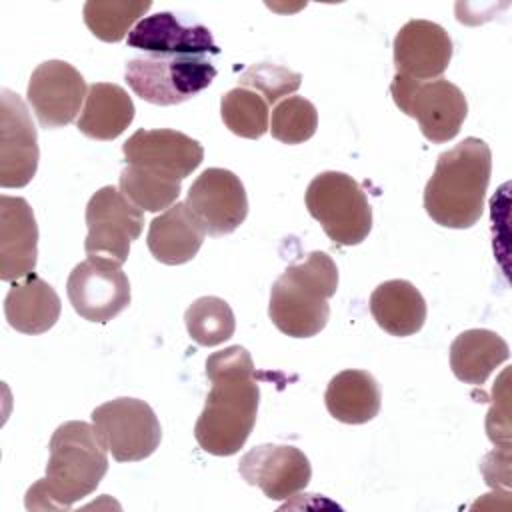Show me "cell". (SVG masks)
I'll list each match as a JSON object with an SVG mask.
<instances>
[{
	"label": "cell",
	"instance_id": "1",
	"mask_svg": "<svg viewBox=\"0 0 512 512\" xmlns=\"http://www.w3.org/2000/svg\"><path fill=\"white\" fill-rule=\"evenodd\" d=\"M212 388L196 420L200 448L214 456H232L248 440L258 414L260 388L248 350L240 344L214 352L206 360Z\"/></svg>",
	"mask_w": 512,
	"mask_h": 512
},
{
	"label": "cell",
	"instance_id": "2",
	"mask_svg": "<svg viewBox=\"0 0 512 512\" xmlns=\"http://www.w3.org/2000/svg\"><path fill=\"white\" fill-rule=\"evenodd\" d=\"M48 448L46 476L26 492L28 510H68L90 496L108 472V450L88 422L60 424Z\"/></svg>",
	"mask_w": 512,
	"mask_h": 512
},
{
	"label": "cell",
	"instance_id": "3",
	"mask_svg": "<svg viewBox=\"0 0 512 512\" xmlns=\"http://www.w3.org/2000/svg\"><path fill=\"white\" fill-rule=\"evenodd\" d=\"M490 172L492 152L480 138L468 136L442 152L424 188L428 216L444 228L464 230L474 226L482 216Z\"/></svg>",
	"mask_w": 512,
	"mask_h": 512
},
{
	"label": "cell",
	"instance_id": "4",
	"mask_svg": "<svg viewBox=\"0 0 512 512\" xmlns=\"http://www.w3.org/2000/svg\"><path fill=\"white\" fill-rule=\"evenodd\" d=\"M338 268L326 252H310L288 266L272 284L268 316L272 324L292 336H316L328 322V298L336 294Z\"/></svg>",
	"mask_w": 512,
	"mask_h": 512
},
{
	"label": "cell",
	"instance_id": "5",
	"mask_svg": "<svg viewBox=\"0 0 512 512\" xmlns=\"http://www.w3.org/2000/svg\"><path fill=\"white\" fill-rule=\"evenodd\" d=\"M306 208L326 236L340 246L360 244L372 228V208L360 184L336 170L318 174L306 190Z\"/></svg>",
	"mask_w": 512,
	"mask_h": 512
},
{
	"label": "cell",
	"instance_id": "6",
	"mask_svg": "<svg viewBox=\"0 0 512 512\" xmlns=\"http://www.w3.org/2000/svg\"><path fill=\"white\" fill-rule=\"evenodd\" d=\"M216 68L204 56H140L126 62L124 78L144 102L182 104L212 84Z\"/></svg>",
	"mask_w": 512,
	"mask_h": 512
},
{
	"label": "cell",
	"instance_id": "7",
	"mask_svg": "<svg viewBox=\"0 0 512 512\" xmlns=\"http://www.w3.org/2000/svg\"><path fill=\"white\" fill-rule=\"evenodd\" d=\"M390 94L406 116L416 118L422 134L434 144L452 140L468 114L464 92L444 78L422 82L396 74Z\"/></svg>",
	"mask_w": 512,
	"mask_h": 512
},
{
	"label": "cell",
	"instance_id": "8",
	"mask_svg": "<svg viewBox=\"0 0 512 512\" xmlns=\"http://www.w3.org/2000/svg\"><path fill=\"white\" fill-rule=\"evenodd\" d=\"M92 426L118 462H138L148 458L162 440L160 422L144 400L114 398L92 412Z\"/></svg>",
	"mask_w": 512,
	"mask_h": 512
},
{
	"label": "cell",
	"instance_id": "9",
	"mask_svg": "<svg viewBox=\"0 0 512 512\" xmlns=\"http://www.w3.org/2000/svg\"><path fill=\"white\" fill-rule=\"evenodd\" d=\"M66 294L84 320L106 324L130 304V282L120 264L108 256H88L76 264Z\"/></svg>",
	"mask_w": 512,
	"mask_h": 512
},
{
	"label": "cell",
	"instance_id": "10",
	"mask_svg": "<svg viewBox=\"0 0 512 512\" xmlns=\"http://www.w3.org/2000/svg\"><path fill=\"white\" fill-rule=\"evenodd\" d=\"M88 234L84 250L88 256H108L118 264L128 260L130 244L142 234L144 216L120 190L104 186L86 204Z\"/></svg>",
	"mask_w": 512,
	"mask_h": 512
},
{
	"label": "cell",
	"instance_id": "11",
	"mask_svg": "<svg viewBox=\"0 0 512 512\" xmlns=\"http://www.w3.org/2000/svg\"><path fill=\"white\" fill-rule=\"evenodd\" d=\"M38 134L24 100L12 92H0V186L22 188L38 170Z\"/></svg>",
	"mask_w": 512,
	"mask_h": 512
},
{
	"label": "cell",
	"instance_id": "12",
	"mask_svg": "<svg viewBox=\"0 0 512 512\" xmlns=\"http://www.w3.org/2000/svg\"><path fill=\"white\" fill-rule=\"evenodd\" d=\"M186 204L210 236L234 232L248 216L244 184L226 168H206L192 182Z\"/></svg>",
	"mask_w": 512,
	"mask_h": 512
},
{
	"label": "cell",
	"instance_id": "13",
	"mask_svg": "<svg viewBox=\"0 0 512 512\" xmlns=\"http://www.w3.org/2000/svg\"><path fill=\"white\" fill-rule=\"evenodd\" d=\"M88 94L84 76L64 60H46L36 66L28 82V102L42 128H62L80 112Z\"/></svg>",
	"mask_w": 512,
	"mask_h": 512
},
{
	"label": "cell",
	"instance_id": "14",
	"mask_svg": "<svg viewBox=\"0 0 512 512\" xmlns=\"http://www.w3.org/2000/svg\"><path fill=\"white\" fill-rule=\"evenodd\" d=\"M238 472L250 486H258L270 500H288L304 490L312 478L310 460L296 446L262 444L248 450Z\"/></svg>",
	"mask_w": 512,
	"mask_h": 512
},
{
	"label": "cell",
	"instance_id": "15",
	"mask_svg": "<svg viewBox=\"0 0 512 512\" xmlns=\"http://www.w3.org/2000/svg\"><path fill=\"white\" fill-rule=\"evenodd\" d=\"M122 154L132 166L182 182L202 164L204 148L198 140L178 130L142 128L122 144Z\"/></svg>",
	"mask_w": 512,
	"mask_h": 512
},
{
	"label": "cell",
	"instance_id": "16",
	"mask_svg": "<svg viewBox=\"0 0 512 512\" xmlns=\"http://www.w3.org/2000/svg\"><path fill=\"white\" fill-rule=\"evenodd\" d=\"M396 74L414 80H436L452 60L448 32L430 20H410L394 36Z\"/></svg>",
	"mask_w": 512,
	"mask_h": 512
},
{
	"label": "cell",
	"instance_id": "17",
	"mask_svg": "<svg viewBox=\"0 0 512 512\" xmlns=\"http://www.w3.org/2000/svg\"><path fill=\"white\" fill-rule=\"evenodd\" d=\"M38 260V224L30 204L18 196H0V280L16 282L34 272Z\"/></svg>",
	"mask_w": 512,
	"mask_h": 512
},
{
	"label": "cell",
	"instance_id": "18",
	"mask_svg": "<svg viewBox=\"0 0 512 512\" xmlns=\"http://www.w3.org/2000/svg\"><path fill=\"white\" fill-rule=\"evenodd\" d=\"M128 46L160 56H204L220 52L206 26L184 24L172 12L144 16L130 30Z\"/></svg>",
	"mask_w": 512,
	"mask_h": 512
},
{
	"label": "cell",
	"instance_id": "19",
	"mask_svg": "<svg viewBox=\"0 0 512 512\" xmlns=\"http://www.w3.org/2000/svg\"><path fill=\"white\" fill-rule=\"evenodd\" d=\"M204 236L206 230L188 204L176 202L150 222L146 244L158 262L178 266L198 254Z\"/></svg>",
	"mask_w": 512,
	"mask_h": 512
},
{
	"label": "cell",
	"instance_id": "20",
	"mask_svg": "<svg viewBox=\"0 0 512 512\" xmlns=\"http://www.w3.org/2000/svg\"><path fill=\"white\" fill-rule=\"evenodd\" d=\"M60 310L62 302L56 290L34 272L16 280L4 298L6 320L22 334L48 332L60 318Z\"/></svg>",
	"mask_w": 512,
	"mask_h": 512
},
{
	"label": "cell",
	"instance_id": "21",
	"mask_svg": "<svg viewBox=\"0 0 512 512\" xmlns=\"http://www.w3.org/2000/svg\"><path fill=\"white\" fill-rule=\"evenodd\" d=\"M370 312L384 332L412 336L426 322V300L412 282L386 280L370 294Z\"/></svg>",
	"mask_w": 512,
	"mask_h": 512
},
{
	"label": "cell",
	"instance_id": "22",
	"mask_svg": "<svg viewBox=\"0 0 512 512\" xmlns=\"http://www.w3.org/2000/svg\"><path fill=\"white\" fill-rule=\"evenodd\" d=\"M134 120V102L128 92L110 82L88 86L86 104L76 122L78 130L92 140H114Z\"/></svg>",
	"mask_w": 512,
	"mask_h": 512
},
{
	"label": "cell",
	"instance_id": "23",
	"mask_svg": "<svg viewBox=\"0 0 512 512\" xmlns=\"http://www.w3.org/2000/svg\"><path fill=\"white\" fill-rule=\"evenodd\" d=\"M510 358L506 340L484 328H472L458 334L450 346V368L454 376L472 386H482L488 376Z\"/></svg>",
	"mask_w": 512,
	"mask_h": 512
},
{
	"label": "cell",
	"instance_id": "24",
	"mask_svg": "<svg viewBox=\"0 0 512 512\" xmlns=\"http://www.w3.org/2000/svg\"><path fill=\"white\" fill-rule=\"evenodd\" d=\"M324 402L338 422L366 424L380 412L382 394L370 372L342 370L328 382Z\"/></svg>",
	"mask_w": 512,
	"mask_h": 512
},
{
	"label": "cell",
	"instance_id": "25",
	"mask_svg": "<svg viewBox=\"0 0 512 512\" xmlns=\"http://www.w3.org/2000/svg\"><path fill=\"white\" fill-rule=\"evenodd\" d=\"M148 0H88L84 4V22L88 30L104 42H120L150 10Z\"/></svg>",
	"mask_w": 512,
	"mask_h": 512
},
{
	"label": "cell",
	"instance_id": "26",
	"mask_svg": "<svg viewBox=\"0 0 512 512\" xmlns=\"http://www.w3.org/2000/svg\"><path fill=\"white\" fill-rule=\"evenodd\" d=\"M120 192L140 210L160 212L176 204L180 180L128 164L120 172Z\"/></svg>",
	"mask_w": 512,
	"mask_h": 512
},
{
	"label": "cell",
	"instance_id": "27",
	"mask_svg": "<svg viewBox=\"0 0 512 512\" xmlns=\"http://www.w3.org/2000/svg\"><path fill=\"white\" fill-rule=\"evenodd\" d=\"M184 322L190 338L200 346H218L236 330L230 304L218 296L196 298L184 312Z\"/></svg>",
	"mask_w": 512,
	"mask_h": 512
},
{
	"label": "cell",
	"instance_id": "28",
	"mask_svg": "<svg viewBox=\"0 0 512 512\" xmlns=\"http://www.w3.org/2000/svg\"><path fill=\"white\" fill-rule=\"evenodd\" d=\"M220 114L230 132L242 138H262L270 128L268 102L250 88H232L220 100Z\"/></svg>",
	"mask_w": 512,
	"mask_h": 512
},
{
	"label": "cell",
	"instance_id": "29",
	"mask_svg": "<svg viewBox=\"0 0 512 512\" xmlns=\"http://www.w3.org/2000/svg\"><path fill=\"white\" fill-rule=\"evenodd\" d=\"M318 128L316 106L302 96H288L276 104L270 118V132L284 144H302Z\"/></svg>",
	"mask_w": 512,
	"mask_h": 512
},
{
	"label": "cell",
	"instance_id": "30",
	"mask_svg": "<svg viewBox=\"0 0 512 512\" xmlns=\"http://www.w3.org/2000/svg\"><path fill=\"white\" fill-rule=\"evenodd\" d=\"M300 84H302L300 72H294L286 66L272 64V62L252 64L240 74V80H238V86L258 92L268 104H274L280 98L296 92Z\"/></svg>",
	"mask_w": 512,
	"mask_h": 512
},
{
	"label": "cell",
	"instance_id": "31",
	"mask_svg": "<svg viewBox=\"0 0 512 512\" xmlns=\"http://www.w3.org/2000/svg\"><path fill=\"white\" fill-rule=\"evenodd\" d=\"M508 370L500 376V382L492 390V408L486 416L488 438L498 448H510V418H508Z\"/></svg>",
	"mask_w": 512,
	"mask_h": 512
}]
</instances>
